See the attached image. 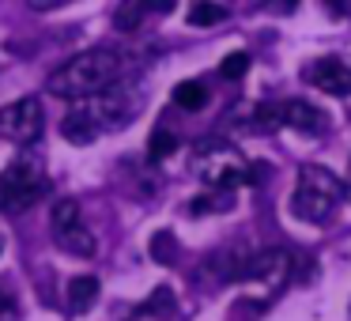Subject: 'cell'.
I'll return each instance as SVG.
<instances>
[{"label":"cell","instance_id":"6da1fadb","mask_svg":"<svg viewBox=\"0 0 351 321\" xmlns=\"http://www.w3.org/2000/svg\"><path fill=\"white\" fill-rule=\"evenodd\" d=\"M121 72H125V61H121L117 49L95 46V49L76 54L72 61H64L61 69L46 80V91L57 95V99L76 102V99H87V95L110 87L114 80H121Z\"/></svg>","mask_w":351,"mask_h":321},{"label":"cell","instance_id":"7a4b0ae2","mask_svg":"<svg viewBox=\"0 0 351 321\" xmlns=\"http://www.w3.org/2000/svg\"><path fill=\"white\" fill-rule=\"evenodd\" d=\"M72 110H80V114H84L99 132H110V129L129 125L132 117L144 110V91H140L136 84H121V80H114V84L102 87V91L87 95V99H76Z\"/></svg>","mask_w":351,"mask_h":321},{"label":"cell","instance_id":"3957f363","mask_svg":"<svg viewBox=\"0 0 351 321\" xmlns=\"http://www.w3.org/2000/svg\"><path fill=\"white\" fill-rule=\"evenodd\" d=\"M340 200H343V182L328 167L306 163V167L298 170V185H295V197H291V212H295L298 219L325 223L328 215L336 212Z\"/></svg>","mask_w":351,"mask_h":321},{"label":"cell","instance_id":"277c9868","mask_svg":"<svg viewBox=\"0 0 351 321\" xmlns=\"http://www.w3.org/2000/svg\"><path fill=\"white\" fill-rule=\"evenodd\" d=\"M49 182H46V167L34 155H19L4 174H0V212L4 215H19L27 208H34L46 197Z\"/></svg>","mask_w":351,"mask_h":321},{"label":"cell","instance_id":"5b68a950","mask_svg":"<svg viewBox=\"0 0 351 321\" xmlns=\"http://www.w3.org/2000/svg\"><path fill=\"white\" fill-rule=\"evenodd\" d=\"M238 283L253 291V298H272L287 287L291 280V253L287 250H261V253H250V257L238 261V272H234Z\"/></svg>","mask_w":351,"mask_h":321},{"label":"cell","instance_id":"8992f818","mask_svg":"<svg viewBox=\"0 0 351 321\" xmlns=\"http://www.w3.org/2000/svg\"><path fill=\"white\" fill-rule=\"evenodd\" d=\"M193 167H197L200 182H208L212 189H223V193L238 189L242 182H250V163L238 155V147L223 144V140H208V144H200Z\"/></svg>","mask_w":351,"mask_h":321},{"label":"cell","instance_id":"52a82bcc","mask_svg":"<svg viewBox=\"0 0 351 321\" xmlns=\"http://www.w3.org/2000/svg\"><path fill=\"white\" fill-rule=\"evenodd\" d=\"M49 230H53V242L61 246L64 253H72V257H95L99 253V242H95L91 227L84 223V215H80V204L72 197L57 200L53 212H49Z\"/></svg>","mask_w":351,"mask_h":321},{"label":"cell","instance_id":"ba28073f","mask_svg":"<svg viewBox=\"0 0 351 321\" xmlns=\"http://www.w3.org/2000/svg\"><path fill=\"white\" fill-rule=\"evenodd\" d=\"M46 129V110L34 95L16 99L8 106H0V140L8 144H34Z\"/></svg>","mask_w":351,"mask_h":321},{"label":"cell","instance_id":"9c48e42d","mask_svg":"<svg viewBox=\"0 0 351 321\" xmlns=\"http://www.w3.org/2000/svg\"><path fill=\"white\" fill-rule=\"evenodd\" d=\"M306 80H310L317 91L328 95H351V57H321L306 69Z\"/></svg>","mask_w":351,"mask_h":321},{"label":"cell","instance_id":"30bf717a","mask_svg":"<svg viewBox=\"0 0 351 321\" xmlns=\"http://www.w3.org/2000/svg\"><path fill=\"white\" fill-rule=\"evenodd\" d=\"M174 12V0H121L114 12V27L121 34H132L155 16H170Z\"/></svg>","mask_w":351,"mask_h":321},{"label":"cell","instance_id":"8fae6325","mask_svg":"<svg viewBox=\"0 0 351 321\" xmlns=\"http://www.w3.org/2000/svg\"><path fill=\"white\" fill-rule=\"evenodd\" d=\"M280 121L291 125V129H298V132H306V136H321V132L328 129V117L321 114L317 106L302 102V99L280 102Z\"/></svg>","mask_w":351,"mask_h":321},{"label":"cell","instance_id":"7c38bea8","mask_svg":"<svg viewBox=\"0 0 351 321\" xmlns=\"http://www.w3.org/2000/svg\"><path fill=\"white\" fill-rule=\"evenodd\" d=\"M99 298V280L95 276H72L69 280V310L72 313H87Z\"/></svg>","mask_w":351,"mask_h":321},{"label":"cell","instance_id":"4fadbf2b","mask_svg":"<svg viewBox=\"0 0 351 321\" xmlns=\"http://www.w3.org/2000/svg\"><path fill=\"white\" fill-rule=\"evenodd\" d=\"M61 136L72 140V144H91V140H99L102 132L95 129V125L80 114V110H69V114H64V121H61Z\"/></svg>","mask_w":351,"mask_h":321},{"label":"cell","instance_id":"5bb4252c","mask_svg":"<svg viewBox=\"0 0 351 321\" xmlns=\"http://www.w3.org/2000/svg\"><path fill=\"white\" fill-rule=\"evenodd\" d=\"M185 19H189L193 27H215V23L227 19V8L215 4V0H193L189 12H185Z\"/></svg>","mask_w":351,"mask_h":321},{"label":"cell","instance_id":"9a60e30c","mask_svg":"<svg viewBox=\"0 0 351 321\" xmlns=\"http://www.w3.org/2000/svg\"><path fill=\"white\" fill-rule=\"evenodd\" d=\"M174 102L182 110H204L208 106V91L204 84H197V80H185V84L174 87Z\"/></svg>","mask_w":351,"mask_h":321},{"label":"cell","instance_id":"2e32d148","mask_svg":"<svg viewBox=\"0 0 351 321\" xmlns=\"http://www.w3.org/2000/svg\"><path fill=\"white\" fill-rule=\"evenodd\" d=\"M147 152H152V159H167V155L178 152V136L170 129H155L152 140H147Z\"/></svg>","mask_w":351,"mask_h":321},{"label":"cell","instance_id":"e0dca14e","mask_svg":"<svg viewBox=\"0 0 351 321\" xmlns=\"http://www.w3.org/2000/svg\"><path fill=\"white\" fill-rule=\"evenodd\" d=\"M250 72V54H227L219 64V76L223 80H242Z\"/></svg>","mask_w":351,"mask_h":321},{"label":"cell","instance_id":"ac0fdd59","mask_svg":"<svg viewBox=\"0 0 351 321\" xmlns=\"http://www.w3.org/2000/svg\"><path fill=\"white\" fill-rule=\"evenodd\" d=\"M152 257H155V261H162V265H170V261L178 257L174 235H167V230H162V235H155V238H152Z\"/></svg>","mask_w":351,"mask_h":321},{"label":"cell","instance_id":"d6986e66","mask_svg":"<svg viewBox=\"0 0 351 321\" xmlns=\"http://www.w3.org/2000/svg\"><path fill=\"white\" fill-rule=\"evenodd\" d=\"M34 12H53V8H61V4H69V0H27Z\"/></svg>","mask_w":351,"mask_h":321},{"label":"cell","instance_id":"ffe728a7","mask_svg":"<svg viewBox=\"0 0 351 321\" xmlns=\"http://www.w3.org/2000/svg\"><path fill=\"white\" fill-rule=\"evenodd\" d=\"M0 313H12V295L8 291H0Z\"/></svg>","mask_w":351,"mask_h":321},{"label":"cell","instance_id":"44dd1931","mask_svg":"<svg viewBox=\"0 0 351 321\" xmlns=\"http://www.w3.org/2000/svg\"><path fill=\"white\" fill-rule=\"evenodd\" d=\"M328 8H332L336 16H343V12H348V4H343V0H328Z\"/></svg>","mask_w":351,"mask_h":321},{"label":"cell","instance_id":"7402d4cb","mask_svg":"<svg viewBox=\"0 0 351 321\" xmlns=\"http://www.w3.org/2000/svg\"><path fill=\"white\" fill-rule=\"evenodd\" d=\"M343 193L351 197V167H348V182H343Z\"/></svg>","mask_w":351,"mask_h":321},{"label":"cell","instance_id":"603a6c76","mask_svg":"<svg viewBox=\"0 0 351 321\" xmlns=\"http://www.w3.org/2000/svg\"><path fill=\"white\" fill-rule=\"evenodd\" d=\"M0 253H4V230H0Z\"/></svg>","mask_w":351,"mask_h":321}]
</instances>
